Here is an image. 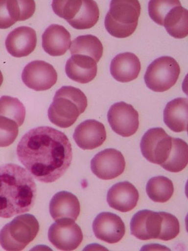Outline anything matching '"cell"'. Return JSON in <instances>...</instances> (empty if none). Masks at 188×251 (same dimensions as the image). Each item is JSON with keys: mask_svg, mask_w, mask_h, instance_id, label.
<instances>
[{"mask_svg": "<svg viewBox=\"0 0 188 251\" xmlns=\"http://www.w3.org/2000/svg\"><path fill=\"white\" fill-rule=\"evenodd\" d=\"M22 164L37 180L54 182L66 172L72 161V149L63 132L48 126L31 129L17 146Z\"/></svg>", "mask_w": 188, "mask_h": 251, "instance_id": "6da1fadb", "label": "cell"}, {"mask_svg": "<svg viewBox=\"0 0 188 251\" xmlns=\"http://www.w3.org/2000/svg\"><path fill=\"white\" fill-rule=\"evenodd\" d=\"M37 197L32 176L20 166H0V217L8 219L30 211Z\"/></svg>", "mask_w": 188, "mask_h": 251, "instance_id": "7a4b0ae2", "label": "cell"}, {"mask_svg": "<svg viewBox=\"0 0 188 251\" xmlns=\"http://www.w3.org/2000/svg\"><path fill=\"white\" fill-rule=\"evenodd\" d=\"M87 106L86 94L72 86L61 87L55 93L49 107L48 116L50 122L62 128L71 126Z\"/></svg>", "mask_w": 188, "mask_h": 251, "instance_id": "3957f363", "label": "cell"}, {"mask_svg": "<svg viewBox=\"0 0 188 251\" xmlns=\"http://www.w3.org/2000/svg\"><path fill=\"white\" fill-rule=\"evenodd\" d=\"M141 10L138 0H113L105 19V27L114 37H128L138 27Z\"/></svg>", "mask_w": 188, "mask_h": 251, "instance_id": "277c9868", "label": "cell"}, {"mask_svg": "<svg viewBox=\"0 0 188 251\" xmlns=\"http://www.w3.org/2000/svg\"><path fill=\"white\" fill-rule=\"evenodd\" d=\"M40 226L33 215L15 217L0 231V245L4 250L19 251L31 243L39 232Z\"/></svg>", "mask_w": 188, "mask_h": 251, "instance_id": "5b68a950", "label": "cell"}, {"mask_svg": "<svg viewBox=\"0 0 188 251\" xmlns=\"http://www.w3.org/2000/svg\"><path fill=\"white\" fill-rule=\"evenodd\" d=\"M180 73V67L174 58L163 56L154 60L147 67L145 83L151 91L163 93L176 84Z\"/></svg>", "mask_w": 188, "mask_h": 251, "instance_id": "8992f818", "label": "cell"}, {"mask_svg": "<svg viewBox=\"0 0 188 251\" xmlns=\"http://www.w3.org/2000/svg\"><path fill=\"white\" fill-rule=\"evenodd\" d=\"M172 146V138L161 127L150 129L141 141L142 155L150 162L160 165L168 158Z\"/></svg>", "mask_w": 188, "mask_h": 251, "instance_id": "52a82bcc", "label": "cell"}, {"mask_svg": "<svg viewBox=\"0 0 188 251\" xmlns=\"http://www.w3.org/2000/svg\"><path fill=\"white\" fill-rule=\"evenodd\" d=\"M49 228L48 239L58 250L73 251L79 247L84 235L74 220L62 218L55 221Z\"/></svg>", "mask_w": 188, "mask_h": 251, "instance_id": "ba28073f", "label": "cell"}, {"mask_svg": "<svg viewBox=\"0 0 188 251\" xmlns=\"http://www.w3.org/2000/svg\"><path fill=\"white\" fill-rule=\"evenodd\" d=\"M139 117L138 111L124 102L114 104L107 114L111 128L122 137H130L137 132L140 126Z\"/></svg>", "mask_w": 188, "mask_h": 251, "instance_id": "9c48e42d", "label": "cell"}, {"mask_svg": "<svg viewBox=\"0 0 188 251\" xmlns=\"http://www.w3.org/2000/svg\"><path fill=\"white\" fill-rule=\"evenodd\" d=\"M22 78L29 88L36 91H44L54 86L58 75L54 67L49 63L35 60L24 67Z\"/></svg>", "mask_w": 188, "mask_h": 251, "instance_id": "30bf717a", "label": "cell"}, {"mask_svg": "<svg viewBox=\"0 0 188 251\" xmlns=\"http://www.w3.org/2000/svg\"><path fill=\"white\" fill-rule=\"evenodd\" d=\"M93 174L104 180H113L124 172L125 161L118 150L109 149L98 153L91 162Z\"/></svg>", "mask_w": 188, "mask_h": 251, "instance_id": "8fae6325", "label": "cell"}, {"mask_svg": "<svg viewBox=\"0 0 188 251\" xmlns=\"http://www.w3.org/2000/svg\"><path fill=\"white\" fill-rule=\"evenodd\" d=\"M93 228L97 239L109 244L118 243L125 233L124 222L118 215L111 212L98 214L94 220Z\"/></svg>", "mask_w": 188, "mask_h": 251, "instance_id": "7c38bea8", "label": "cell"}, {"mask_svg": "<svg viewBox=\"0 0 188 251\" xmlns=\"http://www.w3.org/2000/svg\"><path fill=\"white\" fill-rule=\"evenodd\" d=\"M162 225L160 212L142 210L136 213L131 221L132 235L141 241L158 239Z\"/></svg>", "mask_w": 188, "mask_h": 251, "instance_id": "4fadbf2b", "label": "cell"}, {"mask_svg": "<svg viewBox=\"0 0 188 251\" xmlns=\"http://www.w3.org/2000/svg\"><path fill=\"white\" fill-rule=\"evenodd\" d=\"M37 43V33L29 26H20L9 33L5 40L6 50L15 57H24L34 51Z\"/></svg>", "mask_w": 188, "mask_h": 251, "instance_id": "5bb4252c", "label": "cell"}, {"mask_svg": "<svg viewBox=\"0 0 188 251\" xmlns=\"http://www.w3.org/2000/svg\"><path fill=\"white\" fill-rule=\"evenodd\" d=\"M107 138L106 130L102 123L89 120L80 123L75 130L73 139L80 149L92 150L100 147Z\"/></svg>", "mask_w": 188, "mask_h": 251, "instance_id": "9a60e30c", "label": "cell"}, {"mask_svg": "<svg viewBox=\"0 0 188 251\" xmlns=\"http://www.w3.org/2000/svg\"><path fill=\"white\" fill-rule=\"evenodd\" d=\"M140 194L138 190L129 181L116 183L107 193V201L110 207L118 211L127 212L137 205Z\"/></svg>", "mask_w": 188, "mask_h": 251, "instance_id": "2e32d148", "label": "cell"}, {"mask_svg": "<svg viewBox=\"0 0 188 251\" xmlns=\"http://www.w3.org/2000/svg\"><path fill=\"white\" fill-rule=\"evenodd\" d=\"M70 46V33L60 25H51L42 35V47L46 52L53 57L64 55Z\"/></svg>", "mask_w": 188, "mask_h": 251, "instance_id": "e0dca14e", "label": "cell"}, {"mask_svg": "<svg viewBox=\"0 0 188 251\" xmlns=\"http://www.w3.org/2000/svg\"><path fill=\"white\" fill-rule=\"evenodd\" d=\"M141 64L137 55L131 52L119 53L111 63V75L118 82L125 83L137 78Z\"/></svg>", "mask_w": 188, "mask_h": 251, "instance_id": "ac0fdd59", "label": "cell"}, {"mask_svg": "<svg viewBox=\"0 0 188 251\" xmlns=\"http://www.w3.org/2000/svg\"><path fill=\"white\" fill-rule=\"evenodd\" d=\"M66 73L68 77L73 81L87 84L97 75V62L88 56L72 55L66 63Z\"/></svg>", "mask_w": 188, "mask_h": 251, "instance_id": "d6986e66", "label": "cell"}, {"mask_svg": "<svg viewBox=\"0 0 188 251\" xmlns=\"http://www.w3.org/2000/svg\"><path fill=\"white\" fill-rule=\"evenodd\" d=\"M49 210L51 217L55 221L62 218H70L76 221L79 216L80 204L75 195L62 191L58 192L51 199Z\"/></svg>", "mask_w": 188, "mask_h": 251, "instance_id": "ffe728a7", "label": "cell"}, {"mask_svg": "<svg viewBox=\"0 0 188 251\" xmlns=\"http://www.w3.org/2000/svg\"><path fill=\"white\" fill-rule=\"evenodd\" d=\"M188 100L187 98L174 99L167 103L164 111V122L176 133L188 131Z\"/></svg>", "mask_w": 188, "mask_h": 251, "instance_id": "44dd1931", "label": "cell"}, {"mask_svg": "<svg viewBox=\"0 0 188 251\" xmlns=\"http://www.w3.org/2000/svg\"><path fill=\"white\" fill-rule=\"evenodd\" d=\"M188 12L181 4L169 11L163 20L167 32L175 39H181L188 35Z\"/></svg>", "mask_w": 188, "mask_h": 251, "instance_id": "7402d4cb", "label": "cell"}, {"mask_svg": "<svg viewBox=\"0 0 188 251\" xmlns=\"http://www.w3.org/2000/svg\"><path fill=\"white\" fill-rule=\"evenodd\" d=\"M28 10L24 0H0V29L11 27L18 21H24Z\"/></svg>", "mask_w": 188, "mask_h": 251, "instance_id": "603a6c76", "label": "cell"}, {"mask_svg": "<svg viewBox=\"0 0 188 251\" xmlns=\"http://www.w3.org/2000/svg\"><path fill=\"white\" fill-rule=\"evenodd\" d=\"M70 50L71 55L88 56L97 63L102 57L104 47L97 37L86 35L79 36L73 40Z\"/></svg>", "mask_w": 188, "mask_h": 251, "instance_id": "cb8c5ba5", "label": "cell"}, {"mask_svg": "<svg viewBox=\"0 0 188 251\" xmlns=\"http://www.w3.org/2000/svg\"><path fill=\"white\" fill-rule=\"evenodd\" d=\"M100 12L98 4L93 0H82L81 6L72 20L69 22L77 30L93 28L97 23Z\"/></svg>", "mask_w": 188, "mask_h": 251, "instance_id": "d4e9b609", "label": "cell"}, {"mask_svg": "<svg viewBox=\"0 0 188 251\" xmlns=\"http://www.w3.org/2000/svg\"><path fill=\"white\" fill-rule=\"evenodd\" d=\"M188 163V147L184 140L172 138V146L167 160L161 165L167 171L178 173L184 170Z\"/></svg>", "mask_w": 188, "mask_h": 251, "instance_id": "484cf974", "label": "cell"}, {"mask_svg": "<svg viewBox=\"0 0 188 251\" xmlns=\"http://www.w3.org/2000/svg\"><path fill=\"white\" fill-rule=\"evenodd\" d=\"M174 190L172 181L164 176L153 177L146 185L147 196L155 202H166L171 199Z\"/></svg>", "mask_w": 188, "mask_h": 251, "instance_id": "4316f807", "label": "cell"}, {"mask_svg": "<svg viewBox=\"0 0 188 251\" xmlns=\"http://www.w3.org/2000/svg\"><path fill=\"white\" fill-rule=\"evenodd\" d=\"M25 116V107L19 99L8 96L0 98V116L10 119L19 126H21L24 124Z\"/></svg>", "mask_w": 188, "mask_h": 251, "instance_id": "83f0119b", "label": "cell"}, {"mask_svg": "<svg viewBox=\"0 0 188 251\" xmlns=\"http://www.w3.org/2000/svg\"><path fill=\"white\" fill-rule=\"evenodd\" d=\"M181 4L180 1L154 0L149 2L148 10L151 19L157 24L163 26L165 16L172 8Z\"/></svg>", "mask_w": 188, "mask_h": 251, "instance_id": "f1b7e54d", "label": "cell"}, {"mask_svg": "<svg viewBox=\"0 0 188 251\" xmlns=\"http://www.w3.org/2000/svg\"><path fill=\"white\" fill-rule=\"evenodd\" d=\"M160 213L162 217V225L158 239L169 241L176 238L180 232V224L178 219L169 213Z\"/></svg>", "mask_w": 188, "mask_h": 251, "instance_id": "f546056e", "label": "cell"}, {"mask_svg": "<svg viewBox=\"0 0 188 251\" xmlns=\"http://www.w3.org/2000/svg\"><path fill=\"white\" fill-rule=\"evenodd\" d=\"M19 126L14 121L0 116V147H7L19 135Z\"/></svg>", "mask_w": 188, "mask_h": 251, "instance_id": "4dcf8cb0", "label": "cell"}, {"mask_svg": "<svg viewBox=\"0 0 188 251\" xmlns=\"http://www.w3.org/2000/svg\"><path fill=\"white\" fill-rule=\"evenodd\" d=\"M82 0H66V1H53L51 6L53 12L59 17L66 20L67 22L73 19L79 10Z\"/></svg>", "mask_w": 188, "mask_h": 251, "instance_id": "1f68e13d", "label": "cell"}, {"mask_svg": "<svg viewBox=\"0 0 188 251\" xmlns=\"http://www.w3.org/2000/svg\"><path fill=\"white\" fill-rule=\"evenodd\" d=\"M3 76L2 75L1 71H0V87H1L2 84H3Z\"/></svg>", "mask_w": 188, "mask_h": 251, "instance_id": "d6a6232c", "label": "cell"}]
</instances>
